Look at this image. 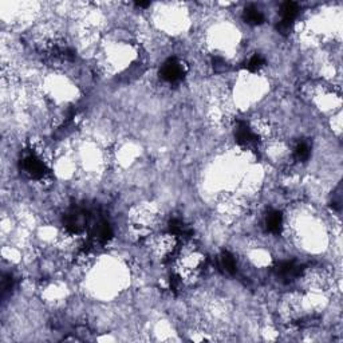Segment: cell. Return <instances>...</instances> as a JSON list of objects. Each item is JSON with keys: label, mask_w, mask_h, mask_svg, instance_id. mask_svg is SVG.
Here are the masks:
<instances>
[{"label": "cell", "mask_w": 343, "mask_h": 343, "mask_svg": "<svg viewBox=\"0 0 343 343\" xmlns=\"http://www.w3.org/2000/svg\"><path fill=\"white\" fill-rule=\"evenodd\" d=\"M22 165H23L24 173H27L31 179L43 180L48 173L46 165L40 160V157H38V154L32 152L28 153L27 156L24 157Z\"/></svg>", "instance_id": "6da1fadb"}, {"label": "cell", "mask_w": 343, "mask_h": 343, "mask_svg": "<svg viewBox=\"0 0 343 343\" xmlns=\"http://www.w3.org/2000/svg\"><path fill=\"white\" fill-rule=\"evenodd\" d=\"M184 73H185V70H184L183 63L177 59H169L168 62L164 63V66L161 69V77L169 83H176L181 81Z\"/></svg>", "instance_id": "7a4b0ae2"}, {"label": "cell", "mask_w": 343, "mask_h": 343, "mask_svg": "<svg viewBox=\"0 0 343 343\" xmlns=\"http://www.w3.org/2000/svg\"><path fill=\"white\" fill-rule=\"evenodd\" d=\"M235 137L239 145L244 148H252L257 142V136L255 132L250 128V125L244 121H239L236 129H235Z\"/></svg>", "instance_id": "3957f363"}, {"label": "cell", "mask_w": 343, "mask_h": 343, "mask_svg": "<svg viewBox=\"0 0 343 343\" xmlns=\"http://www.w3.org/2000/svg\"><path fill=\"white\" fill-rule=\"evenodd\" d=\"M300 272H302L300 265H298L295 261H283L277 267V276L285 283L298 279L300 276Z\"/></svg>", "instance_id": "277c9868"}, {"label": "cell", "mask_w": 343, "mask_h": 343, "mask_svg": "<svg viewBox=\"0 0 343 343\" xmlns=\"http://www.w3.org/2000/svg\"><path fill=\"white\" fill-rule=\"evenodd\" d=\"M265 225L271 234H280L281 226H283V216H281L280 212H269L267 214V218H265Z\"/></svg>", "instance_id": "5b68a950"}, {"label": "cell", "mask_w": 343, "mask_h": 343, "mask_svg": "<svg viewBox=\"0 0 343 343\" xmlns=\"http://www.w3.org/2000/svg\"><path fill=\"white\" fill-rule=\"evenodd\" d=\"M244 20L251 26H257L264 22V15L259 8L250 6L244 10Z\"/></svg>", "instance_id": "8992f818"}, {"label": "cell", "mask_w": 343, "mask_h": 343, "mask_svg": "<svg viewBox=\"0 0 343 343\" xmlns=\"http://www.w3.org/2000/svg\"><path fill=\"white\" fill-rule=\"evenodd\" d=\"M281 14V19L283 20H289V22H293L295 20V18L299 14V6L294 2H287L281 6L280 10Z\"/></svg>", "instance_id": "52a82bcc"}, {"label": "cell", "mask_w": 343, "mask_h": 343, "mask_svg": "<svg viewBox=\"0 0 343 343\" xmlns=\"http://www.w3.org/2000/svg\"><path fill=\"white\" fill-rule=\"evenodd\" d=\"M220 265L221 268L228 273L236 272V260H235L234 255H231L230 252H222L220 256Z\"/></svg>", "instance_id": "ba28073f"}, {"label": "cell", "mask_w": 343, "mask_h": 343, "mask_svg": "<svg viewBox=\"0 0 343 343\" xmlns=\"http://www.w3.org/2000/svg\"><path fill=\"white\" fill-rule=\"evenodd\" d=\"M308 157H310V146H308L307 142L302 141V142L297 144V146L294 149V158L299 162H303V161L307 160Z\"/></svg>", "instance_id": "9c48e42d"}, {"label": "cell", "mask_w": 343, "mask_h": 343, "mask_svg": "<svg viewBox=\"0 0 343 343\" xmlns=\"http://www.w3.org/2000/svg\"><path fill=\"white\" fill-rule=\"evenodd\" d=\"M265 65L264 58L259 54H255L254 56H251V59L247 63V69L250 71H259L261 67Z\"/></svg>", "instance_id": "30bf717a"}]
</instances>
